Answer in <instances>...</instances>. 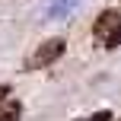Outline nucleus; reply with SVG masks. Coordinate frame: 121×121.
Wrapping results in <instances>:
<instances>
[{
  "label": "nucleus",
  "instance_id": "nucleus-1",
  "mask_svg": "<svg viewBox=\"0 0 121 121\" xmlns=\"http://www.w3.org/2000/svg\"><path fill=\"white\" fill-rule=\"evenodd\" d=\"M64 48H67V42L64 38H45L42 45L35 48V54L29 57V70H38V67H48V64H54V60L64 54Z\"/></svg>",
  "mask_w": 121,
  "mask_h": 121
},
{
  "label": "nucleus",
  "instance_id": "nucleus-2",
  "mask_svg": "<svg viewBox=\"0 0 121 121\" xmlns=\"http://www.w3.org/2000/svg\"><path fill=\"white\" fill-rule=\"evenodd\" d=\"M118 26H121V13H118V10H105L102 16L96 19V26H92V35H96V42L108 45V38L115 35Z\"/></svg>",
  "mask_w": 121,
  "mask_h": 121
},
{
  "label": "nucleus",
  "instance_id": "nucleus-3",
  "mask_svg": "<svg viewBox=\"0 0 121 121\" xmlns=\"http://www.w3.org/2000/svg\"><path fill=\"white\" fill-rule=\"evenodd\" d=\"M19 118H22V102L6 99V102L0 105V121H19Z\"/></svg>",
  "mask_w": 121,
  "mask_h": 121
},
{
  "label": "nucleus",
  "instance_id": "nucleus-4",
  "mask_svg": "<svg viewBox=\"0 0 121 121\" xmlns=\"http://www.w3.org/2000/svg\"><path fill=\"white\" fill-rule=\"evenodd\" d=\"M77 3H80V0H48V16L51 19H60V16H67Z\"/></svg>",
  "mask_w": 121,
  "mask_h": 121
},
{
  "label": "nucleus",
  "instance_id": "nucleus-5",
  "mask_svg": "<svg viewBox=\"0 0 121 121\" xmlns=\"http://www.w3.org/2000/svg\"><path fill=\"white\" fill-rule=\"evenodd\" d=\"M80 121H112V112L102 108V112H96V115H89V118H80Z\"/></svg>",
  "mask_w": 121,
  "mask_h": 121
},
{
  "label": "nucleus",
  "instance_id": "nucleus-6",
  "mask_svg": "<svg viewBox=\"0 0 121 121\" xmlns=\"http://www.w3.org/2000/svg\"><path fill=\"white\" fill-rule=\"evenodd\" d=\"M105 48H121V26L115 29V35L108 38V45H105Z\"/></svg>",
  "mask_w": 121,
  "mask_h": 121
},
{
  "label": "nucleus",
  "instance_id": "nucleus-7",
  "mask_svg": "<svg viewBox=\"0 0 121 121\" xmlns=\"http://www.w3.org/2000/svg\"><path fill=\"white\" fill-rule=\"evenodd\" d=\"M6 96H10V86H6V83H0V102H6Z\"/></svg>",
  "mask_w": 121,
  "mask_h": 121
}]
</instances>
